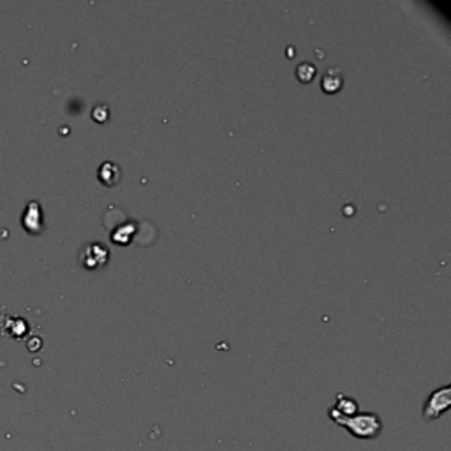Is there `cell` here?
<instances>
[{
  "instance_id": "8",
  "label": "cell",
  "mask_w": 451,
  "mask_h": 451,
  "mask_svg": "<svg viewBox=\"0 0 451 451\" xmlns=\"http://www.w3.org/2000/svg\"><path fill=\"white\" fill-rule=\"evenodd\" d=\"M134 231H136L134 224L119 226V228L111 233V238H113V242H117V244H127V242L133 238Z\"/></svg>"
},
{
  "instance_id": "9",
  "label": "cell",
  "mask_w": 451,
  "mask_h": 451,
  "mask_svg": "<svg viewBox=\"0 0 451 451\" xmlns=\"http://www.w3.org/2000/svg\"><path fill=\"white\" fill-rule=\"evenodd\" d=\"M315 65L311 62H301L296 65V78L300 83H308L315 78Z\"/></svg>"
},
{
  "instance_id": "2",
  "label": "cell",
  "mask_w": 451,
  "mask_h": 451,
  "mask_svg": "<svg viewBox=\"0 0 451 451\" xmlns=\"http://www.w3.org/2000/svg\"><path fill=\"white\" fill-rule=\"evenodd\" d=\"M451 405V386L446 384V386H440L437 390H433L430 393V397L426 398L425 405H423L421 416L426 421H433V419L440 418L444 412L450 409Z\"/></svg>"
},
{
  "instance_id": "5",
  "label": "cell",
  "mask_w": 451,
  "mask_h": 451,
  "mask_svg": "<svg viewBox=\"0 0 451 451\" xmlns=\"http://www.w3.org/2000/svg\"><path fill=\"white\" fill-rule=\"evenodd\" d=\"M358 411V402L351 397H346V395H336V404L333 407L328 409V418L339 419V418H349V416H355Z\"/></svg>"
},
{
  "instance_id": "6",
  "label": "cell",
  "mask_w": 451,
  "mask_h": 451,
  "mask_svg": "<svg viewBox=\"0 0 451 451\" xmlns=\"http://www.w3.org/2000/svg\"><path fill=\"white\" fill-rule=\"evenodd\" d=\"M97 176H99V180L104 183V185L111 187V185H117V183L120 182V178H122V171H120L119 164L106 161L99 166V173H97Z\"/></svg>"
},
{
  "instance_id": "10",
  "label": "cell",
  "mask_w": 451,
  "mask_h": 451,
  "mask_svg": "<svg viewBox=\"0 0 451 451\" xmlns=\"http://www.w3.org/2000/svg\"><path fill=\"white\" fill-rule=\"evenodd\" d=\"M107 117H110V107H107L106 104H97V106L92 110V119L96 120V122L99 124L106 122Z\"/></svg>"
},
{
  "instance_id": "7",
  "label": "cell",
  "mask_w": 451,
  "mask_h": 451,
  "mask_svg": "<svg viewBox=\"0 0 451 451\" xmlns=\"http://www.w3.org/2000/svg\"><path fill=\"white\" fill-rule=\"evenodd\" d=\"M344 85V78H342V72L339 69L332 67L328 71H325L321 78V90L326 93H335L342 89Z\"/></svg>"
},
{
  "instance_id": "1",
  "label": "cell",
  "mask_w": 451,
  "mask_h": 451,
  "mask_svg": "<svg viewBox=\"0 0 451 451\" xmlns=\"http://www.w3.org/2000/svg\"><path fill=\"white\" fill-rule=\"evenodd\" d=\"M333 423L348 430L353 437L360 440L377 439L383 432V419L376 412H356L349 418L333 419Z\"/></svg>"
},
{
  "instance_id": "3",
  "label": "cell",
  "mask_w": 451,
  "mask_h": 451,
  "mask_svg": "<svg viewBox=\"0 0 451 451\" xmlns=\"http://www.w3.org/2000/svg\"><path fill=\"white\" fill-rule=\"evenodd\" d=\"M107 258H110V251L97 242H90L79 251V263L89 270H97L104 266L107 263Z\"/></svg>"
},
{
  "instance_id": "4",
  "label": "cell",
  "mask_w": 451,
  "mask_h": 451,
  "mask_svg": "<svg viewBox=\"0 0 451 451\" xmlns=\"http://www.w3.org/2000/svg\"><path fill=\"white\" fill-rule=\"evenodd\" d=\"M22 222L23 228H25L29 233L37 235L43 231V211H41V207L37 201H30V203L27 204L25 211H23Z\"/></svg>"
}]
</instances>
